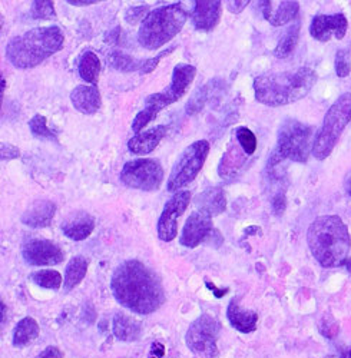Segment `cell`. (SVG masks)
<instances>
[{
	"label": "cell",
	"instance_id": "1",
	"mask_svg": "<svg viewBox=\"0 0 351 358\" xmlns=\"http://www.w3.org/2000/svg\"><path fill=\"white\" fill-rule=\"evenodd\" d=\"M110 289L124 308L150 315L165 303V291L158 275L138 259H128L118 265L110 280Z\"/></svg>",
	"mask_w": 351,
	"mask_h": 358
},
{
	"label": "cell",
	"instance_id": "2",
	"mask_svg": "<svg viewBox=\"0 0 351 358\" xmlns=\"http://www.w3.org/2000/svg\"><path fill=\"white\" fill-rule=\"evenodd\" d=\"M307 243L315 261L324 268L343 266L351 250L348 228L337 215L315 218L307 231Z\"/></svg>",
	"mask_w": 351,
	"mask_h": 358
},
{
	"label": "cell",
	"instance_id": "3",
	"mask_svg": "<svg viewBox=\"0 0 351 358\" xmlns=\"http://www.w3.org/2000/svg\"><path fill=\"white\" fill-rule=\"evenodd\" d=\"M317 82L311 68L259 75L254 79L255 99L267 106H284L306 98Z\"/></svg>",
	"mask_w": 351,
	"mask_h": 358
},
{
	"label": "cell",
	"instance_id": "4",
	"mask_svg": "<svg viewBox=\"0 0 351 358\" xmlns=\"http://www.w3.org/2000/svg\"><path fill=\"white\" fill-rule=\"evenodd\" d=\"M65 35L61 27H35L6 45V59L17 69H32L64 48Z\"/></svg>",
	"mask_w": 351,
	"mask_h": 358
},
{
	"label": "cell",
	"instance_id": "5",
	"mask_svg": "<svg viewBox=\"0 0 351 358\" xmlns=\"http://www.w3.org/2000/svg\"><path fill=\"white\" fill-rule=\"evenodd\" d=\"M187 19L188 12L181 2L161 6L152 10L141 23L138 42L148 50L159 49L182 31Z\"/></svg>",
	"mask_w": 351,
	"mask_h": 358
},
{
	"label": "cell",
	"instance_id": "6",
	"mask_svg": "<svg viewBox=\"0 0 351 358\" xmlns=\"http://www.w3.org/2000/svg\"><path fill=\"white\" fill-rule=\"evenodd\" d=\"M196 75V68L187 64H180L173 68L172 82L162 92L152 94L145 101V108L135 116L132 122V131L139 134L143 128L148 127L158 113L169 105L178 102L188 91Z\"/></svg>",
	"mask_w": 351,
	"mask_h": 358
},
{
	"label": "cell",
	"instance_id": "7",
	"mask_svg": "<svg viewBox=\"0 0 351 358\" xmlns=\"http://www.w3.org/2000/svg\"><path fill=\"white\" fill-rule=\"evenodd\" d=\"M351 122V94L341 95L327 110L323 125L315 135L313 145V155L318 161L327 159L345 127Z\"/></svg>",
	"mask_w": 351,
	"mask_h": 358
},
{
	"label": "cell",
	"instance_id": "8",
	"mask_svg": "<svg viewBox=\"0 0 351 358\" xmlns=\"http://www.w3.org/2000/svg\"><path fill=\"white\" fill-rule=\"evenodd\" d=\"M314 128L294 117H288L281 124L277 136V149L273 157L280 162L284 159L306 164L313 154Z\"/></svg>",
	"mask_w": 351,
	"mask_h": 358
},
{
	"label": "cell",
	"instance_id": "9",
	"mask_svg": "<svg viewBox=\"0 0 351 358\" xmlns=\"http://www.w3.org/2000/svg\"><path fill=\"white\" fill-rule=\"evenodd\" d=\"M208 154H210L208 141L201 139L191 143L181 154L178 161L175 162L171 171L168 184H166L168 191L177 194V191L191 184L199 173V171L202 169L203 164H206Z\"/></svg>",
	"mask_w": 351,
	"mask_h": 358
},
{
	"label": "cell",
	"instance_id": "10",
	"mask_svg": "<svg viewBox=\"0 0 351 358\" xmlns=\"http://www.w3.org/2000/svg\"><path fill=\"white\" fill-rule=\"evenodd\" d=\"M220 333V321L210 314H202L188 328L185 336L187 347L201 358H220L217 345Z\"/></svg>",
	"mask_w": 351,
	"mask_h": 358
},
{
	"label": "cell",
	"instance_id": "11",
	"mask_svg": "<svg viewBox=\"0 0 351 358\" xmlns=\"http://www.w3.org/2000/svg\"><path fill=\"white\" fill-rule=\"evenodd\" d=\"M121 181L128 188L141 191H157L164 181V168L157 159H135L125 164Z\"/></svg>",
	"mask_w": 351,
	"mask_h": 358
},
{
	"label": "cell",
	"instance_id": "12",
	"mask_svg": "<svg viewBox=\"0 0 351 358\" xmlns=\"http://www.w3.org/2000/svg\"><path fill=\"white\" fill-rule=\"evenodd\" d=\"M191 202L189 191H180L175 194L164 206V211L158 220V236L164 243H171L178 232V220L185 213Z\"/></svg>",
	"mask_w": 351,
	"mask_h": 358
},
{
	"label": "cell",
	"instance_id": "13",
	"mask_svg": "<svg viewBox=\"0 0 351 358\" xmlns=\"http://www.w3.org/2000/svg\"><path fill=\"white\" fill-rule=\"evenodd\" d=\"M26 264L32 266H49L61 264L65 258L59 245L48 240H29L22 248Z\"/></svg>",
	"mask_w": 351,
	"mask_h": 358
},
{
	"label": "cell",
	"instance_id": "14",
	"mask_svg": "<svg viewBox=\"0 0 351 358\" xmlns=\"http://www.w3.org/2000/svg\"><path fill=\"white\" fill-rule=\"evenodd\" d=\"M348 29V20L343 13L317 15L310 24V35L318 42H329L331 39L341 41Z\"/></svg>",
	"mask_w": 351,
	"mask_h": 358
},
{
	"label": "cell",
	"instance_id": "15",
	"mask_svg": "<svg viewBox=\"0 0 351 358\" xmlns=\"http://www.w3.org/2000/svg\"><path fill=\"white\" fill-rule=\"evenodd\" d=\"M213 231V215L206 211L192 213L184 227L182 235L180 238L181 245L187 248H195L207 240Z\"/></svg>",
	"mask_w": 351,
	"mask_h": 358
},
{
	"label": "cell",
	"instance_id": "16",
	"mask_svg": "<svg viewBox=\"0 0 351 358\" xmlns=\"http://www.w3.org/2000/svg\"><path fill=\"white\" fill-rule=\"evenodd\" d=\"M56 214V205L49 199H36L22 214V224L29 228H46Z\"/></svg>",
	"mask_w": 351,
	"mask_h": 358
},
{
	"label": "cell",
	"instance_id": "17",
	"mask_svg": "<svg viewBox=\"0 0 351 358\" xmlns=\"http://www.w3.org/2000/svg\"><path fill=\"white\" fill-rule=\"evenodd\" d=\"M61 228L69 240L83 241L94 232L95 218L85 211H76L64 220Z\"/></svg>",
	"mask_w": 351,
	"mask_h": 358
},
{
	"label": "cell",
	"instance_id": "18",
	"mask_svg": "<svg viewBox=\"0 0 351 358\" xmlns=\"http://www.w3.org/2000/svg\"><path fill=\"white\" fill-rule=\"evenodd\" d=\"M222 12V2L214 0V2H195L191 20L198 31L210 32L220 23Z\"/></svg>",
	"mask_w": 351,
	"mask_h": 358
},
{
	"label": "cell",
	"instance_id": "19",
	"mask_svg": "<svg viewBox=\"0 0 351 358\" xmlns=\"http://www.w3.org/2000/svg\"><path fill=\"white\" fill-rule=\"evenodd\" d=\"M247 157L248 155L244 152V149L237 141L229 142L218 166V173L224 181H232L234 178L238 176L247 162Z\"/></svg>",
	"mask_w": 351,
	"mask_h": 358
},
{
	"label": "cell",
	"instance_id": "20",
	"mask_svg": "<svg viewBox=\"0 0 351 358\" xmlns=\"http://www.w3.org/2000/svg\"><path fill=\"white\" fill-rule=\"evenodd\" d=\"M73 108L83 115H94L101 109L102 99L95 85H79L71 94Z\"/></svg>",
	"mask_w": 351,
	"mask_h": 358
},
{
	"label": "cell",
	"instance_id": "21",
	"mask_svg": "<svg viewBox=\"0 0 351 358\" xmlns=\"http://www.w3.org/2000/svg\"><path fill=\"white\" fill-rule=\"evenodd\" d=\"M259 2L264 19L273 26H284L299 16V2Z\"/></svg>",
	"mask_w": 351,
	"mask_h": 358
},
{
	"label": "cell",
	"instance_id": "22",
	"mask_svg": "<svg viewBox=\"0 0 351 358\" xmlns=\"http://www.w3.org/2000/svg\"><path fill=\"white\" fill-rule=\"evenodd\" d=\"M227 318L231 327L243 334H250L257 330L258 314L241 307L238 298H232L227 308Z\"/></svg>",
	"mask_w": 351,
	"mask_h": 358
},
{
	"label": "cell",
	"instance_id": "23",
	"mask_svg": "<svg viewBox=\"0 0 351 358\" xmlns=\"http://www.w3.org/2000/svg\"><path fill=\"white\" fill-rule=\"evenodd\" d=\"M166 129H168V127L159 125V127L151 128L148 131H142V132L136 134L128 142L129 152H132L135 155L151 154L154 149L159 145L162 138L165 136Z\"/></svg>",
	"mask_w": 351,
	"mask_h": 358
},
{
	"label": "cell",
	"instance_id": "24",
	"mask_svg": "<svg viewBox=\"0 0 351 358\" xmlns=\"http://www.w3.org/2000/svg\"><path fill=\"white\" fill-rule=\"evenodd\" d=\"M112 331L116 340L124 343H134L142 337V325L134 317L118 313L113 315Z\"/></svg>",
	"mask_w": 351,
	"mask_h": 358
},
{
	"label": "cell",
	"instance_id": "25",
	"mask_svg": "<svg viewBox=\"0 0 351 358\" xmlns=\"http://www.w3.org/2000/svg\"><path fill=\"white\" fill-rule=\"evenodd\" d=\"M198 210L206 211L213 217L222 214L227 208L225 194L221 188H210L203 191L196 199Z\"/></svg>",
	"mask_w": 351,
	"mask_h": 358
},
{
	"label": "cell",
	"instance_id": "26",
	"mask_svg": "<svg viewBox=\"0 0 351 358\" xmlns=\"http://www.w3.org/2000/svg\"><path fill=\"white\" fill-rule=\"evenodd\" d=\"M41 328L36 320L32 317L22 318L13 330V345L17 348H23L27 344H31L34 340L39 337Z\"/></svg>",
	"mask_w": 351,
	"mask_h": 358
},
{
	"label": "cell",
	"instance_id": "27",
	"mask_svg": "<svg viewBox=\"0 0 351 358\" xmlns=\"http://www.w3.org/2000/svg\"><path fill=\"white\" fill-rule=\"evenodd\" d=\"M79 76L87 83H96L101 73V61L95 52L86 50L82 53L78 62Z\"/></svg>",
	"mask_w": 351,
	"mask_h": 358
},
{
	"label": "cell",
	"instance_id": "28",
	"mask_svg": "<svg viewBox=\"0 0 351 358\" xmlns=\"http://www.w3.org/2000/svg\"><path fill=\"white\" fill-rule=\"evenodd\" d=\"M87 273V259L83 257H73L65 271V278H64V288L65 291H72L75 287H78L85 275Z\"/></svg>",
	"mask_w": 351,
	"mask_h": 358
},
{
	"label": "cell",
	"instance_id": "29",
	"mask_svg": "<svg viewBox=\"0 0 351 358\" xmlns=\"http://www.w3.org/2000/svg\"><path fill=\"white\" fill-rule=\"evenodd\" d=\"M108 64L115 69L124 73L129 72H141L143 61H138V59L121 52V50H113L108 55Z\"/></svg>",
	"mask_w": 351,
	"mask_h": 358
},
{
	"label": "cell",
	"instance_id": "30",
	"mask_svg": "<svg viewBox=\"0 0 351 358\" xmlns=\"http://www.w3.org/2000/svg\"><path fill=\"white\" fill-rule=\"evenodd\" d=\"M300 38V24L296 23L287 29V32L281 36L280 42L274 49V55L280 59H284L294 52Z\"/></svg>",
	"mask_w": 351,
	"mask_h": 358
},
{
	"label": "cell",
	"instance_id": "31",
	"mask_svg": "<svg viewBox=\"0 0 351 358\" xmlns=\"http://www.w3.org/2000/svg\"><path fill=\"white\" fill-rule=\"evenodd\" d=\"M31 280L46 289H59L62 285V275L55 270H41L31 275Z\"/></svg>",
	"mask_w": 351,
	"mask_h": 358
},
{
	"label": "cell",
	"instance_id": "32",
	"mask_svg": "<svg viewBox=\"0 0 351 358\" xmlns=\"http://www.w3.org/2000/svg\"><path fill=\"white\" fill-rule=\"evenodd\" d=\"M211 87H213V82L207 83L206 86H202L199 91H196L194 94V96L189 99L188 105H187V113L188 115H194L196 112H199L203 105L207 103V101L210 99V94H211Z\"/></svg>",
	"mask_w": 351,
	"mask_h": 358
},
{
	"label": "cell",
	"instance_id": "33",
	"mask_svg": "<svg viewBox=\"0 0 351 358\" xmlns=\"http://www.w3.org/2000/svg\"><path fill=\"white\" fill-rule=\"evenodd\" d=\"M29 128H31V132L34 134V136L36 138H42V139H56V134L49 129L48 127V119L43 115H35L31 122H29Z\"/></svg>",
	"mask_w": 351,
	"mask_h": 358
},
{
	"label": "cell",
	"instance_id": "34",
	"mask_svg": "<svg viewBox=\"0 0 351 358\" xmlns=\"http://www.w3.org/2000/svg\"><path fill=\"white\" fill-rule=\"evenodd\" d=\"M236 138H237V142L240 143V146L244 149V152L248 157L255 154V151H257V136L251 129H248L245 127L237 128Z\"/></svg>",
	"mask_w": 351,
	"mask_h": 358
},
{
	"label": "cell",
	"instance_id": "35",
	"mask_svg": "<svg viewBox=\"0 0 351 358\" xmlns=\"http://www.w3.org/2000/svg\"><path fill=\"white\" fill-rule=\"evenodd\" d=\"M31 15L34 19H41V20L55 19L56 13H55L53 2H50V0H35L31 6Z\"/></svg>",
	"mask_w": 351,
	"mask_h": 358
},
{
	"label": "cell",
	"instance_id": "36",
	"mask_svg": "<svg viewBox=\"0 0 351 358\" xmlns=\"http://www.w3.org/2000/svg\"><path fill=\"white\" fill-rule=\"evenodd\" d=\"M336 73L338 78H347L351 72V52L348 48L338 49L336 53Z\"/></svg>",
	"mask_w": 351,
	"mask_h": 358
},
{
	"label": "cell",
	"instance_id": "37",
	"mask_svg": "<svg viewBox=\"0 0 351 358\" xmlns=\"http://www.w3.org/2000/svg\"><path fill=\"white\" fill-rule=\"evenodd\" d=\"M338 322L333 318V315L327 314L326 317H323V320L320 321V331L326 338H334L338 334Z\"/></svg>",
	"mask_w": 351,
	"mask_h": 358
},
{
	"label": "cell",
	"instance_id": "38",
	"mask_svg": "<svg viewBox=\"0 0 351 358\" xmlns=\"http://www.w3.org/2000/svg\"><path fill=\"white\" fill-rule=\"evenodd\" d=\"M150 13H151V12H150V8H148V6L131 8V9L127 12V15H125V20H127L129 24L135 26V24H138V23H142V22L146 19V16H148Z\"/></svg>",
	"mask_w": 351,
	"mask_h": 358
},
{
	"label": "cell",
	"instance_id": "39",
	"mask_svg": "<svg viewBox=\"0 0 351 358\" xmlns=\"http://www.w3.org/2000/svg\"><path fill=\"white\" fill-rule=\"evenodd\" d=\"M173 50H175V46H172V48H169V49H165L164 52L158 53L154 59H146V61H143V64H142V68H141V72H139V73H142V75H145V73H151V72L157 68V65L159 64L161 59H162V57H165L166 55L172 53Z\"/></svg>",
	"mask_w": 351,
	"mask_h": 358
},
{
	"label": "cell",
	"instance_id": "40",
	"mask_svg": "<svg viewBox=\"0 0 351 358\" xmlns=\"http://www.w3.org/2000/svg\"><path fill=\"white\" fill-rule=\"evenodd\" d=\"M0 152H2V161H10V159H16L20 157L19 148L9 145V143H2Z\"/></svg>",
	"mask_w": 351,
	"mask_h": 358
},
{
	"label": "cell",
	"instance_id": "41",
	"mask_svg": "<svg viewBox=\"0 0 351 358\" xmlns=\"http://www.w3.org/2000/svg\"><path fill=\"white\" fill-rule=\"evenodd\" d=\"M287 208V199H285V194L284 192H278L275 194V196L273 198V210L275 215H281Z\"/></svg>",
	"mask_w": 351,
	"mask_h": 358
},
{
	"label": "cell",
	"instance_id": "42",
	"mask_svg": "<svg viewBox=\"0 0 351 358\" xmlns=\"http://www.w3.org/2000/svg\"><path fill=\"white\" fill-rule=\"evenodd\" d=\"M36 358H64V352L57 347L50 345V347H46Z\"/></svg>",
	"mask_w": 351,
	"mask_h": 358
},
{
	"label": "cell",
	"instance_id": "43",
	"mask_svg": "<svg viewBox=\"0 0 351 358\" xmlns=\"http://www.w3.org/2000/svg\"><path fill=\"white\" fill-rule=\"evenodd\" d=\"M248 0H236V2H227V8L229 12L238 15L248 6Z\"/></svg>",
	"mask_w": 351,
	"mask_h": 358
},
{
	"label": "cell",
	"instance_id": "44",
	"mask_svg": "<svg viewBox=\"0 0 351 358\" xmlns=\"http://www.w3.org/2000/svg\"><path fill=\"white\" fill-rule=\"evenodd\" d=\"M68 3L71 6H91L99 2H96V0H68Z\"/></svg>",
	"mask_w": 351,
	"mask_h": 358
},
{
	"label": "cell",
	"instance_id": "45",
	"mask_svg": "<svg viewBox=\"0 0 351 358\" xmlns=\"http://www.w3.org/2000/svg\"><path fill=\"white\" fill-rule=\"evenodd\" d=\"M151 354H152L154 358H161V357L165 354L164 345L159 344V343H154V344H152V351H151Z\"/></svg>",
	"mask_w": 351,
	"mask_h": 358
},
{
	"label": "cell",
	"instance_id": "46",
	"mask_svg": "<svg viewBox=\"0 0 351 358\" xmlns=\"http://www.w3.org/2000/svg\"><path fill=\"white\" fill-rule=\"evenodd\" d=\"M344 188H345V192L351 196V172L347 175L345 178V182H344Z\"/></svg>",
	"mask_w": 351,
	"mask_h": 358
},
{
	"label": "cell",
	"instance_id": "47",
	"mask_svg": "<svg viewBox=\"0 0 351 358\" xmlns=\"http://www.w3.org/2000/svg\"><path fill=\"white\" fill-rule=\"evenodd\" d=\"M0 308H2V324H3L6 320V306L3 304V301L0 303Z\"/></svg>",
	"mask_w": 351,
	"mask_h": 358
}]
</instances>
